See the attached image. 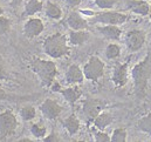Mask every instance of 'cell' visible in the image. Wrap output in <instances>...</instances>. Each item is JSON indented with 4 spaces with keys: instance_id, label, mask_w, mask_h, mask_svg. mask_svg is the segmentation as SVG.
I'll use <instances>...</instances> for the list:
<instances>
[{
    "instance_id": "cell-36",
    "label": "cell",
    "mask_w": 151,
    "mask_h": 142,
    "mask_svg": "<svg viewBox=\"0 0 151 142\" xmlns=\"http://www.w3.org/2000/svg\"><path fill=\"white\" fill-rule=\"evenodd\" d=\"M150 22H151V20H150Z\"/></svg>"
},
{
    "instance_id": "cell-20",
    "label": "cell",
    "mask_w": 151,
    "mask_h": 142,
    "mask_svg": "<svg viewBox=\"0 0 151 142\" xmlns=\"http://www.w3.org/2000/svg\"><path fill=\"white\" fill-rule=\"evenodd\" d=\"M43 8H45L46 15L49 19H52V20H60L62 18V9L56 4L52 2V1H47Z\"/></svg>"
},
{
    "instance_id": "cell-12",
    "label": "cell",
    "mask_w": 151,
    "mask_h": 142,
    "mask_svg": "<svg viewBox=\"0 0 151 142\" xmlns=\"http://www.w3.org/2000/svg\"><path fill=\"white\" fill-rule=\"evenodd\" d=\"M67 25L72 31H88L89 24L80 12L73 11L67 17Z\"/></svg>"
},
{
    "instance_id": "cell-28",
    "label": "cell",
    "mask_w": 151,
    "mask_h": 142,
    "mask_svg": "<svg viewBox=\"0 0 151 142\" xmlns=\"http://www.w3.org/2000/svg\"><path fill=\"white\" fill-rule=\"evenodd\" d=\"M116 4V0H95V5L103 11L111 9Z\"/></svg>"
},
{
    "instance_id": "cell-34",
    "label": "cell",
    "mask_w": 151,
    "mask_h": 142,
    "mask_svg": "<svg viewBox=\"0 0 151 142\" xmlns=\"http://www.w3.org/2000/svg\"><path fill=\"white\" fill-rule=\"evenodd\" d=\"M5 99H7V93L0 87V101L1 100H5Z\"/></svg>"
},
{
    "instance_id": "cell-3",
    "label": "cell",
    "mask_w": 151,
    "mask_h": 142,
    "mask_svg": "<svg viewBox=\"0 0 151 142\" xmlns=\"http://www.w3.org/2000/svg\"><path fill=\"white\" fill-rule=\"evenodd\" d=\"M43 52L52 59L65 58L70 53L68 38L60 32L47 36L42 43Z\"/></svg>"
},
{
    "instance_id": "cell-19",
    "label": "cell",
    "mask_w": 151,
    "mask_h": 142,
    "mask_svg": "<svg viewBox=\"0 0 151 142\" xmlns=\"http://www.w3.org/2000/svg\"><path fill=\"white\" fill-rule=\"evenodd\" d=\"M90 39L88 31H72L68 36V42L72 46H82Z\"/></svg>"
},
{
    "instance_id": "cell-18",
    "label": "cell",
    "mask_w": 151,
    "mask_h": 142,
    "mask_svg": "<svg viewBox=\"0 0 151 142\" xmlns=\"http://www.w3.org/2000/svg\"><path fill=\"white\" fill-rule=\"evenodd\" d=\"M62 125H63V128L67 130V133H68L70 136L77 134V132H78L80 128H81L80 119L76 116L75 114H70V115L67 116L65 120H62Z\"/></svg>"
},
{
    "instance_id": "cell-25",
    "label": "cell",
    "mask_w": 151,
    "mask_h": 142,
    "mask_svg": "<svg viewBox=\"0 0 151 142\" xmlns=\"http://www.w3.org/2000/svg\"><path fill=\"white\" fill-rule=\"evenodd\" d=\"M127 139H128V132L123 127L114 129L113 134L110 135V142H125Z\"/></svg>"
},
{
    "instance_id": "cell-26",
    "label": "cell",
    "mask_w": 151,
    "mask_h": 142,
    "mask_svg": "<svg viewBox=\"0 0 151 142\" xmlns=\"http://www.w3.org/2000/svg\"><path fill=\"white\" fill-rule=\"evenodd\" d=\"M121 55V47L117 43H109L106 48V57L109 60H114L119 58Z\"/></svg>"
},
{
    "instance_id": "cell-32",
    "label": "cell",
    "mask_w": 151,
    "mask_h": 142,
    "mask_svg": "<svg viewBox=\"0 0 151 142\" xmlns=\"http://www.w3.org/2000/svg\"><path fill=\"white\" fill-rule=\"evenodd\" d=\"M65 1H66V4H67L69 7H72V8L77 7V6L82 2V0H65Z\"/></svg>"
},
{
    "instance_id": "cell-6",
    "label": "cell",
    "mask_w": 151,
    "mask_h": 142,
    "mask_svg": "<svg viewBox=\"0 0 151 142\" xmlns=\"http://www.w3.org/2000/svg\"><path fill=\"white\" fill-rule=\"evenodd\" d=\"M129 15L122 12H117V11H103L101 13H96L93 18L94 22H99L101 25H116V26H121L123 24H125L129 20Z\"/></svg>"
},
{
    "instance_id": "cell-21",
    "label": "cell",
    "mask_w": 151,
    "mask_h": 142,
    "mask_svg": "<svg viewBox=\"0 0 151 142\" xmlns=\"http://www.w3.org/2000/svg\"><path fill=\"white\" fill-rule=\"evenodd\" d=\"M45 7L43 0H28L25 5V13L29 17H33L39 12H42Z\"/></svg>"
},
{
    "instance_id": "cell-16",
    "label": "cell",
    "mask_w": 151,
    "mask_h": 142,
    "mask_svg": "<svg viewBox=\"0 0 151 142\" xmlns=\"http://www.w3.org/2000/svg\"><path fill=\"white\" fill-rule=\"evenodd\" d=\"M127 8L134 14L145 17L150 13V5L145 0H130L127 5Z\"/></svg>"
},
{
    "instance_id": "cell-4",
    "label": "cell",
    "mask_w": 151,
    "mask_h": 142,
    "mask_svg": "<svg viewBox=\"0 0 151 142\" xmlns=\"http://www.w3.org/2000/svg\"><path fill=\"white\" fill-rule=\"evenodd\" d=\"M104 70H106V64L102 61L101 58L96 55L90 57L82 68L84 79L93 81V82H96L103 78Z\"/></svg>"
},
{
    "instance_id": "cell-17",
    "label": "cell",
    "mask_w": 151,
    "mask_h": 142,
    "mask_svg": "<svg viewBox=\"0 0 151 142\" xmlns=\"http://www.w3.org/2000/svg\"><path fill=\"white\" fill-rule=\"evenodd\" d=\"M114 121L113 115L109 113V112H104L102 110L94 120H93V125L96 129H100V130H104L107 127H109Z\"/></svg>"
},
{
    "instance_id": "cell-14",
    "label": "cell",
    "mask_w": 151,
    "mask_h": 142,
    "mask_svg": "<svg viewBox=\"0 0 151 142\" xmlns=\"http://www.w3.org/2000/svg\"><path fill=\"white\" fill-rule=\"evenodd\" d=\"M96 30L101 36H103L106 39H109V40L117 41L122 36V30L119 28V26H116V25H100L96 27Z\"/></svg>"
},
{
    "instance_id": "cell-11",
    "label": "cell",
    "mask_w": 151,
    "mask_h": 142,
    "mask_svg": "<svg viewBox=\"0 0 151 142\" xmlns=\"http://www.w3.org/2000/svg\"><path fill=\"white\" fill-rule=\"evenodd\" d=\"M45 30V24L39 18H29L24 25V34L28 39H34L39 36Z\"/></svg>"
},
{
    "instance_id": "cell-9",
    "label": "cell",
    "mask_w": 151,
    "mask_h": 142,
    "mask_svg": "<svg viewBox=\"0 0 151 142\" xmlns=\"http://www.w3.org/2000/svg\"><path fill=\"white\" fill-rule=\"evenodd\" d=\"M40 112L47 120H56L63 112V107L54 99H46L40 105Z\"/></svg>"
},
{
    "instance_id": "cell-1",
    "label": "cell",
    "mask_w": 151,
    "mask_h": 142,
    "mask_svg": "<svg viewBox=\"0 0 151 142\" xmlns=\"http://www.w3.org/2000/svg\"><path fill=\"white\" fill-rule=\"evenodd\" d=\"M131 79L134 82L136 95L138 98H143L147 93L148 85L151 79V52H149L143 58V60H141L132 67Z\"/></svg>"
},
{
    "instance_id": "cell-33",
    "label": "cell",
    "mask_w": 151,
    "mask_h": 142,
    "mask_svg": "<svg viewBox=\"0 0 151 142\" xmlns=\"http://www.w3.org/2000/svg\"><path fill=\"white\" fill-rule=\"evenodd\" d=\"M8 1H9V5H11L12 7L17 8V7H19V6L22 4L24 0H8Z\"/></svg>"
},
{
    "instance_id": "cell-7",
    "label": "cell",
    "mask_w": 151,
    "mask_h": 142,
    "mask_svg": "<svg viewBox=\"0 0 151 142\" xmlns=\"http://www.w3.org/2000/svg\"><path fill=\"white\" fill-rule=\"evenodd\" d=\"M106 108V102L100 99L88 98L82 102V113L87 122H93V120Z\"/></svg>"
},
{
    "instance_id": "cell-35",
    "label": "cell",
    "mask_w": 151,
    "mask_h": 142,
    "mask_svg": "<svg viewBox=\"0 0 151 142\" xmlns=\"http://www.w3.org/2000/svg\"><path fill=\"white\" fill-rule=\"evenodd\" d=\"M4 14V9H2V7L0 6V15H2Z\"/></svg>"
},
{
    "instance_id": "cell-10",
    "label": "cell",
    "mask_w": 151,
    "mask_h": 142,
    "mask_svg": "<svg viewBox=\"0 0 151 142\" xmlns=\"http://www.w3.org/2000/svg\"><path fill=\"white\" fill-rule=\"evenodd\" d=\"M111 81L116 88H122L128 83L129 81V62L128 61L123 64H117L114 67Z\"/></svg>"
},
{
    "instance_id": "cell-5",
    "label": "cell",
    "mask_w": 151,
    "mask_h": 142,
    "mask_svg": "<svg viewBox=\"0 0 151 142\" xmlns=\"http://www.w3.org/2000/svg\"><path fill=\"white\" fill-rule=\"evenodd\" d=\"M18 128L17 115L11 110H4L0 113V139H7L15 134Z\"/></svg>"
},
{
    "instance_id": "cell-2",
    "label": "cell",
    "mask_w": 151,
    "mask_h": 142,
    "mask_svg": "<svg viewBox=\"0 0 151 142\" xmlns=\"http://www.w3.org/2000/svg\"><path fill=\"white\" fill-rule=\"evenodd\" d=\"M29 68L37 74L40 83L47 88L53 85L58 75V67L53 60H45L38 57H33L29 60Z\"/></svg>"
},
{
    "instance_id": "cell-23",
    "label": "cell",
    "mask_w": 151,
    "mask_h": 142,
    "mask_svg": "<svg viewBox=\"0 0 151 142\" xmlns=\"http://www.w3.org/2000/svg\"><path fill=\"white\" fill-rule=\"evenodd\" d=\"M32 135L35 138V139H43L46 135H47V127L42 123V122H38V123H33L29 128Z\"/></svg>"
},
{
    "instance_id": "cell-30",
    "label": "cell",
    "mask_w": 151,
    "mask_h": 142,
    "mask_svg": "<svg viewBox=\"0 0 151 142\" xmlns=\"http://www.w3.org/2000/svg\"><path fill=\"white\" fill-rule=\"evenodd\" d=\"M42 141H43V142H60V141H61V139L59 138V135H58L56 133L52 132L50 134L46 135V136L42 139Z\"/></svg>"
},
{
    "instance_id": "cell-8",
    "label": "cell",
    "mask_w": 151,
    "mask_h": 142,
    "mask_svg": "<svg viewBox=\"0 0 151 142\" xmlns=\"http://www.w3.org/2000/svg\"><path fill=\"white\" fill-rule=\"evenodd\" d=\"M145 41H147L145 31L138 30V28L129 31L125 34V38H124L125 46L130 52H138L139 49H142Z\"/></svg>"
},
{
    "instance_id": "cell-27",
    "label": "cell",
    "mask_w": 151,
    "mask_h": 142,
    "mask_svg": "<svg viewBox=\"0 0 151 142\" xmlns=\"http://www.w3.org/2000/svg\"><path fill=\"white\" fill-rule=\"evenodd\" d=\"M11 31V20L4 14L0 15V34H6Z\"/></svg>"
},
{
    "instance_id": "cell-13",
    "label": "cell",
    "mask_w": 151,
    "mask_h": 142,
    "mask_svg": "<svg viewBox=\"0 0 151 142\" xmlns=\"http://www.w3.org/2000/svg\"><path fill=\"white\" fill-rule=\"evenodd\" d=\"M65 79H66V82L68 85H80V83H82L84 81V75H83L82 68L76 64L70 65L65 73Z\"/></svg>"
},
{
    "instance_id": "cell-15",
    "label": "cell",
    "mask_w": 151,
    "mask_h": 142,
    "mask_svg": "<svg viewBox=\"0 0 151 142\" xmlns=\"http://www.w3.org/2000/svg\"><path fill=\"white\" fill-rule=\"evenodd\" d=\"M59 92L62 94V96L65 98V100L69 104V105H75L76 102L80 100V98L82 96V91L77 85H73L70 87L63 88V89H59Z\"/></svg>"
},
{
    "instance_id": "cell-24",
    "label": "cell",
    "mask_w": 151,
    "mask_h": 142,
    "mask_svg": "<svg viewBox=\"0 0 151 142\" xmlns=\"http://www.w3.org/2000/svg\"><path fill=\"white\" fill-rule=\"evenodd\" d=\"M20 116L22 119V121L29 122L32 120L35 119L37 116V109L33 106H25L20 109Z\"/></svg>"
},
{
    "instance_id": "cell-29",
    "label": "cell",
    "mask_w": 151,
    "mask_h": 142,
    "mask_svg": "<svg viewBox=\"0 0 151 142\" xmlns=\"http://www.w3.org/2000/svg\"><path fill=\"white\" fill-rule=\"evenodd\" d=\"M94 140L96 142H110V135L107 134L104 130L97 129L94 133Z\"/></svg>"
},
{
    "instance_id": "cell-31",
    "label": "cell",
    "mask_w": 151,
    "mask_h": 142,
    "mask_svg": "<svg viewBox=\"0 0 151 142\" xmlns=\"http://www.w3.org/2000/svg\"><path fill=\"white\" fill-rule=\"evenodd\" d=\"M7 76H8V73L6 70V66L4 65L2 60L0 59V80H5V79H7Z\"/></svg>"
},
{
    "instance_id": "cell-22",
    "label": "cell",
    "mask_w": 151,
    "mask_h": 142,
    "mask_svg": "<svg viewBox=\"0 0 151 142\" xmlns=\"http://www.w3.org/2000/svg\"><path fill=\"white\" fill-rule=\"evenodd\" d=\"M137 129L147 135L151 136V112L144 114L137 121Z\"/></svg>"
}]
</instances>
